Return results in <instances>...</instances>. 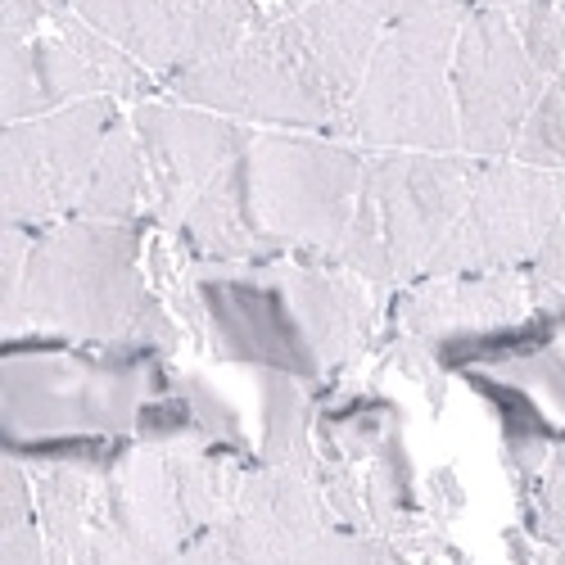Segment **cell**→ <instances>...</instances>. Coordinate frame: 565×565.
Returning <instances> with one entry per match:
<instances>
[{
    "mask_svg": "<svg viewBox=\"0 0 565 565\" xmlns=\"http://www.w3.org/2000/svg\"><path fill=\"white\" fill-rule=\"evenodd\" d=\"M461 14H420L385 23L344 114V136L353 146H362L366 154L461 150L452 105V45Z\"/></svg>",
    "mask_w": 565,
    "mask_h": 565,
    "instance_id": "6",
    "label": "cell"
},
{
    "mask_svg": "<svg viewBox=\"0 0 565 565\" xmlns=\"http://www.w3.org/2000/svg\"><path fill=\"white\" fill-rule=\"evenodd\" d=\"M335 525L317 470L258 461L245 470L226 521L195 534L181 561H295L317 534Z\"/></svg>",
    "mask_w": 565,
    "mask_h": 565,
    "instance_id": "13",
    "label": "cell"
},
{
    "mask_svg": "<svg viewBox=\"0 0 565 565\" xmlns=\"http://www.w3.org/2000/svg\"><path fill=\"white\" fill-rule=\"evenodd\" d=\"M136 439L140 444H209L226 452H249L245 426L235 407L200 375H177L163 371L154 375V385L140 403L136 416Z\"/></svg>",
    "mask_w": 565,
    "mask_h": 565,
    "instance_id": "17",
    "label": "cell"
},
{
    "mask_svg": "<svg viewBox=\"0 0 565 565\" xmlns=\"http://www.w3.org/2000/svg\"><path fill=\"white\" fill-rule=\"evenodd\" d=\"M511 23H515V32H521L530 60L552 82L565 68V14H561V6H556V0H534L530 10L511 14Z\"/></svg>",
    "mask_w": 565,
    "mask_h": 565,
    "instance_id": "21",
    "label": "cell"
},
{
    "mask_svg": "<svg viewBox=\"0 0 565 565\" xmlns=\"http://www.w3.org/2000/svg\"><path fill=\"white\" fill-rule=\"evenodd\" d=\"M280 286L290 295V308L303 326V335L321 362V371H340L344 362H353L366 340H371V290L362 276H353L349 267H340L335 258L326 263H280Z\"/></svg>",
    "mask_w": 565,
    "mask_h": 565,
    "instance_id": "15",
    "label": "cell"
},
{
    "mask_svg": "<svg viewBox=\"0 0 565 565\" xmlns=\"http://www.w3.org/2000/svg\"><path fill=\"white\" fill-rule=\"evenodd\" d=\"M60 0H0V36H36L51 28Z\"/></svg>",
    "mask_w": 565,
    "mask_h": 565,
    "instance_id": "25",
    "label": "cell"
},
{
    "mask_svg": "<svg viewBox=\"0 0 565 565\" xmlns=\"http://www.w3.org/2000/svg\"><path fill=\"white\" fill-rule=\"evenodd\" d=\"M565 217V172L521 159H480L466 209L426 276L525 267L543 235Z\"/></svg>",
    "mask_w": 565,
    "mask_h": 565,
    "instance_id": "10",
    "label": "cell"
},
{
    "mask_svg": "<svg viewBox=\"0 0 565 565\" xmlns=\"http://www.w3.org/2000/svg\"><path fill=\"white\" fill-rule=\"evenodd\" d=\"M68 340L168 358L181 344L172 312L140 271V222L64 217L32 235L19 312L6 340Z\"/></svg>",
    "mask_w": 565,
    "mask_h": 565,
    "instance_id": "2",
    "label": "cell"
},
{
    "mask_svg": "<svg viewBox=\"0 0 565 565\" xmlns=\"http://www.w3.org/2000/svg\"><path fill=\"white\" fill-rule=\"evenodd\" d=\"M96 32L150 73L195 68L235 41H245L263 19L258 0H68Z\"/></svg>",
    "mask_w": 565,
    "mask_h": 565,
    "instance_id": "12",
    "label": "cell"
},
{
    "mask_svg": "<svg viewBox=\"0 0 565 565\" xmlns=\"http://www.w3.org/2000/svg\"><path fill=\"white\" fill-rule=\"evenodd\" d=\"M150 168V222L177 231L191 204L209 191V181L249 146L254 127L226 114L185 105V100H140L131 109Z\"/></svg>",
    "mask_w": 565,
    "mask_h": 565,
    "instance_id": "14",
    "label": "cell"
},
{
    "mask_svg": "<svg viewBox=\"0 0 565 565\" xmlns=\"http://www.w3.org/2000/svg\"><path fill=\"white\" fill-rule=\"evenodd\" d=\"M32 226L6 222L0 226V312H6V326L19 312V295H23V276H28V254H32Z\"/></svg>",
    "mask_w": 565,
    "mask_h": 565,
    "instance_id": "24",
    "label": "cell"
},
{
    "mask_svg": "<svg viewBox=\"0 0 565 565\" xmlns=\"http://www.w3.org/2000/svg\"><path fill=\"white\" fill-rule=\"evenodd\" d=\"M245 470L241 452L209 444L118 448L100 480L86 565L181 561L185 543L231 515Z\"/></svg>",
    "mask_w": 565,
    "mask_h": 565,
    "instance_id": "4",
    "label": "cell"
},
{
    "mask_svg": "<svg viewBox=\"0 0 565 565\" xmlns=\"http://www.w3.org/2000/svg\"><path fill=\"white\" fill-rule=\"evenodd\" d=\"M77 213L105 217V222L150 217V168H146V150H140V136H136L131 118H114L105 146H100V159L90 168Z\"/></svg>",
    "mask_w": 565,
    "mask_h": 565,
    "instance_id": "18",
    "label": "cell"
},
{
    "mask_svg": "<svg viewBox=\"0 0 565 565\" xmlns=\"http://www.w3.org/2000/svg\"><path fill=\"white\" fill-rule=\"evenodd\" d=\"M114 118V96H96L23 122H6L0 131V209H6V222L41 231L73 217Z\"/></svg>",
    "mask_w": 565,
    "mask_h": 565,
    "instance_id": "8",
    "label": "cell"
},
{
    "mask_svg": "<svg viewBox=\"0 0 565 565\" xmlns=\"http://www.w3.org/2000/svg\"><path fill=\"white\" fill-rule=\"evenodd\" d=\"M498 375H507V381L515 385H525L543 407H552L556 416H565V353L543 344L534 353H521V358H511V362H498L489 366Z\"/></svg>",
    "mask_w": 565,
    "mask_h": 565,
    "instance_id": "22",
    "label": "cell"
},
{
    "mask_svg": "<svg viewBox=\"0 0 565 565\" xmlns=\"http://www.w3.org/2000/svg\"><path fill=\"white\" fill-rule=\"evenodd\" d=\"M543 68L530 60L511 14L470 6L452 45L457 146L470 159H507L543 96Z\"/></svg>",
    "mask_w": 565,
    "mask_h": 565,
    "instance_id": "9",
    "label": "cell"
},
{
    "mask_svg": "<svg viewBox=\"0 0 565 565\" xmlns=\"http://www.w3.org/2000/svg\"><path fill=\"white\" fill-rule=\"evenodd\" d=\"M381 23H403V19H420V14H461L476 0H358Z\"/></svg>",
    "mask_w": 565,
    "mask_h": 565,
    "instance_id": "26",
    "label": "cell"
},
{
    "mask_svg": "<svg viewBox=\"0 0 565 565\" xmlns=\"http://www.w3.org/2000/svg\"><path fill=\"white\" fill-rule=\"evenodd\" d=\"M511 159L547 168V172H565V68L543 86L539 105L530 109L521 136L511 146Z\"/></svg>",
    "mask_w": 565,
    "mask_h": 565,
    "instance_id": "20",
    "label": "cell"
},
{
    "mask_svg": "<svg viewBox=\"0 0 565 565\" xmlns=\"http://www.w3.org/2000/svg\"><path fill=\"white\" fill-rule=\"evenodd\" d=\"M308 381L286 371H263V439L258 461L317 470V412L308 403Z\"/></svg>",
    "mask_w": 565,
    "mask_h": 565,
    "instance_id": "19",
    "label": "cell"
},
{
    "mask_svg": "<svg viewBox=\"0 0 565 565\" xmlns=\"http://www.w3.org/2000/svg\"><path fill=\"white\" fill-rule=\"evenodd\" d=\"M245 150L209 181V191L191 204V213L172 231L195 263H271V258H280V249L267 241L254 217Z\"/></svg>",
    "mask_w": 565,
    "mask_h": 565,
    "instance_id": "16",
    "label": "cell"
},
{
    "mask_svg": "<svg viewBox=\"0 0 565 565\" xmlns=\"http://www.w3.org/2000/svg\"><path fill=\"white\" fill-rule=\"evenodd\" d=\"M480 159L461 150H371L335 263L375 290L426 276L457 226Z\"/></svg>",
    "mask_w": 565,
    "mask_h": 565,
    "instance_id": "5",
    "label": "cell"
},
{
    "mask_svg": "<svg viewBox=\"0 0 565 565\" xmlns=\"http://www.w3.org/2000/svg\"><path fill=\"white\" fill-rule=\"evenodd\" d=\"M480 10H498V14H521V10H530L534 0H476Z\"/></svg>",
    "mask_w": 565,
    "mask_h": 565,
    "instance_id": "27",
    "label": "cell"
},
{
    "mask_svg": "<svg viewBox=\"0 0 565 565\" xmlns=\"http://www.w3.org/2000/svg\"><path fill=\"white\" fill-rule=\"evenodd\" d=\"M163 358L136 349H100L51 340L23 349L10 340L0 366V426L6 452L55 457V452H114L109 444L136 435Z\"/></svg>",
    "mask_w": 565,
    "mask_h": 565,
    "instance_id": "3",
    "label": "cell"
},
{
    "mask_svg": "<svg viewBox=\"0 0 565 565\" xmlns=\"http://www.w3.org/2000/svg\"><path fill=\"white\" fill-rule=\"evenodd\" d=\"M556 6H561V14H565V0H556Z\"/></svg>",
    "mask_w": 565,
    "mask_h": 565,
    "instance_id": "28",
    "label": "cell"
},
{
    "mask_svg": "<svg viewBox=\"0 0 565 565\" xmlns=\"http://www.w3.org/2000/svg\"><path fill=\"white\" fill-rule=\"evenodd\" d=\"M249 200L263 235L280 254L335 258L353 204L366 154L353 140L317 136V131H254L249 136Z\"/></svg>",
    "mask_w": 565,
    "mask_h": 565,
    "instance_id": "7",
    "label": "cell"
},
{
    "mask_svg": "<svg viewBox=\"0 0 565 565\" xmlns=\"http://www.w3.org/2000/svg\"><path fill=\"white\" fill-rule=\"evenodd\" d=\"M381 32L385 23L358 0H308L258 23L231 51L172 73L168 90L245 127L344 136L349 100Z\"/></svg>",
    "mask_w": 565,
    "mask_h": 565,
    "instance_id": "1",
    "label": "cell"
},
{
    "mask_svg": "<svg viewBox=\"0 0 565 565\" xmlns=\"http://www.w3.org/2000/svg\"><path fill=\"white\" fill-rule=\"evenodd\" d=\"M525 276H530L534 308L565 317V217L543 235V245L525 263Z\"/></svg>",
    "mask_w": 565,
    "mask_h": 565,
    "instance_id": "23",
    "label": "cell"
},
{
    "mask_svg": "<svg viewBox=\"0 0 565 565\" xmlns=\"http://www.w3.org/2000/svg\"><path fill=\"white\" fill-rule=\"evenodd\" d=\"M195 303L200 331L217 358L245 362L258 371H286L299 381H321V362L303 335L271 263H195Z\"/></svg>",
    "mask_w": 565,
    "mask_h": 565,
    "instance_id": "11",
    "label": "cell"
}]
</instances>
